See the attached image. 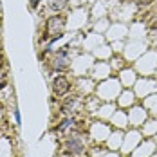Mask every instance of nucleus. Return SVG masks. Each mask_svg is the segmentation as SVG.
Masks as SVG:
<instances>
[{
    "label": "nucleus",
    "mask_w": 157,
    "mask_h": 157,
    "mask_svg": "<svg viewBox=\"0 0 157 157\" xmlns=\"http://www.w3.org/2000/svg\"><path fill=\"white\" fill-rule=\"evenodd\" d=\"M63 146H65V152L69 155H81V154H85L89 150V141H87V137L79 132L78 128L74 126L71 130V134L65 137Z\"/></svg>",
    "instance_id": "obj_1"
},
{
    "label": "nucleus",
    "mask_w": 157,
    "mask_h": 157,
    "mask_svg": "<svg viewBox=\"0 0 157 157\" xmlns=\"http://www.w3.org/2000/svg\"><path fill=\"white\" fill-rule=\"evenodd\" d=\"M65 24H67V18L63 15H52L45 24V33L47 36H51V44H54L58 38H62L63 31H65Z\"/></svg>",
    "instance_id": "obj_2"
},
{
    "label": "nucleus",
    "mask_w": 157,
    "mask_h": 157,
    "mask_svg": "<svg viewBox=\"0 0 157 157\" xmlns=\"http://www.w3.org/2000/svg\"><path fill=\"white\" fill-rule=\"evenodd\" d=\"M144 139L141 134V130H128L125 134V137H123V144H121V152H123V155H128V154H132L139 144L141 141Z\"/></svg>",
    "instance_id": "obj_3"
},
{
    "label": "nucleus",
    "mask_w": 157,
    "mask_h": 157,
    "mask_svg": "<svg viewBox=\"0 0 157 157\" xmlns=\"http://www.w3.org/2000/svg\"><path fill=\"white\" fill-rule=\"evenodd\" d=\"M85 109V105H83V101H81V98L79 96H67L65 98V101L62 103V112L65 116H78L81 110Z\"/></svg>",
    "instance_id": "obj_4"
},
{
    "label": "nucleus",
    "mask_w": 157,
    "mask_h": 157,
    "mask_svg": "<svg viewBox=\"0 0 157 157\" xmlns=\"http://www.w3.org/2000/svg\"><path fill=\"white\" fill-rule=\"evenodd\" d=\"M110 126L105 125V123H94V125L90 126V130H89V137H90V141L94 143V144H99V143L107 141L110 136Z\"/></svg>",
    "instance_id": "obj_5"
},
{
    "label": "nucleus",
    "mask_w": 157,
    "mask_h": 157,
    "mask_svg": "<svg viewBox=\"0 0 157 157\" xmlns=\"http://www.w3.org/2000/svg\"><path fill=\"white\" fill-rule=\"evenodd\" d=\"M119 83L117 81H114V79H109V81H105L101 87H98V96L103 99V101H110V99H114L116 96L119 94Z\"/></svg>",
    "instance_id": "obj_6"
},
{
    "label": "nucleus",
    "mask_w": 157,
    "mask_h": 157,
    "mask_svg": "<svg viewBox=\"0 0 157 157\" xmlns=\"http://www.w3.org/2000/svg\"><path fill=\"white\" fill-rule=\"evenodd\" d=\"M148 119V110L143 109L141 105H134L128 112V125L132 126H143Z\"/></svg>",
    "instance_id": "obj_7"
},
{
    "label": "nucleus",
    "mask_w": 157,
    "mask_h": 157,
    "mask_svg": "<svg viewBox=\"0 0 157 157\" xmlns=\"http://www.w3.org/2000/svg\"><path fill=\"white\" fill-rule=\"evenodd\" d=\"M71 89H72V83H71V79L67 76H63V74L54 76V79H52V92H54V96H67L71 92Z\"/></svg>",
    "instance_id": "obj_8"
},
{
    "label": "nucleus",
    "mask_w": 157,
    "mask_h": 157,
    "mask_svg": "<svg viewBox=\"0 0 157 157\" xmlns=\"http://www.w3.org/2000/svg\"><path fill=\"white\" fill-rule=\"evenodd\" d=\"M71 65V56H69V49H60V51H56V54H54V58H52V69L54 71H65L67 67Z\"/></svg>",
    "instance_id": "obj_9"
},
{
    "label": "nucleus",
    "mask_w": 157,
    "mask_h": 157,
    "mask_svg": "<svg viewBox=\"0 0 157 157\" xmlns=\"http://www.w3.org/2000/svg\"><path fill=\"white\" fill-rule=\"evenodd\" d=\"M157 144L154 141H150V139H143L141 144L132 152V157H152L154 155V152H155Z\"/></svg>",
    "instance_id": "obj_10"
},
{
    "label": "nucleus",
    "mask_w": 157,
    "mask_h": 157,
    "mask_svg": "<svg viewBox=\"0 0 157 157\" xmlns=\"http://www.w3.org/2000/svg\"><path fill=\"white\" fill-rule=\"evenodd\" d=\"M123 137H125V132H123V130H114V132H110L109 139H107V150H110V152L121 150Z\"/></svg>",
    "instance_id": "obj_11"
},
{
    "label": "nucleus",
    "mask_w": 157,
    "mask_h": 157,
    "mask_svg": "<svg viewBox=\"0 0 157 157\" xmlns=\"http://www.w3.org/2000/svg\"><path fill=\"white\" fill-rule=\"evenodd\" d=\"M110 121H112V125L116 130H125L126 126H128V116H126L125 112H114V116L110 117Z\"/></svg>",
    "instance_id": "obj_12"
},
{
    "label": "nucleus",
    "mask_w": 157,
    "mask_h": 157,
    "mask_svg": "<svg viewBox=\"0 0 157 157\" xmlns=\"http://www.w3.org/2000/svg\"><path fill=\"white\" fill-rule=\"evenodd\" d=\"M74 126H76V119H74L72 116H67L65 119H62L58 125L54 126V132H56V134H65V132L72 130Z\"/></svg>",
    "instance_id": "obj_13"
},
{
    "label": "nucleus",
    "mask_w": 157,
    "mask_h": 157,
    "mask_svg": "<svg viewBox=\"0 0 157 157\" xmlns=\"http://www.w3.org/2000/svg\"><path fill=\"white\" fill-rule=\"evenodd\" d=\"M143 137H154V136H157V119H146L144 121V125H143V130H141Z\"/></svg>",
    "instance_id": "obj_14"
},
{
    "label": "nucleus",
    "mask_w": 157,
    "mask_h": 157,
    "mask_svg": "<svg viewBox=\"0 0 157 157\" xmlns=\"http://www.w3.org/2000/svg\"><path fill=\"white\" fill-rule=\"evenodd\" d=\"M136 105V96H134V92H130V90H125L123 94L119 96V107L121 109H132Z\"/></svg>",
    "instance_id": "obj_15"
},
{
    "label": "nucleus",
    "mask_w": 157,
    "mask_h": 157,
    "mask_svg": "<svg viewBox=\"0 0 157 157\" xmlns=\"http://www.w3.org/2000/svg\"><path fill=\"white\" fill-rule=\"evenodd\" d=\"M107 154V148L99 146V144H90L89 148V157H103Z\"/></svg>",
    "instance_id": "obj_16"
},
{
    "label": "nucleus",
    "mask_w": 157,
    "mask_h": 157,
    "mask_svg": "<svg viewBox=\"0 0 157 157\" xmlns=\"http://www.w3.org/2000/svg\"><path fill=\"white\" fill-rule=\"evenodd\" d=\"M67 4H69V0H49V7L52 11H62Z\"/></svg>",
    "instance_id": "obj_17"
},
{
    "label": "nucleus",
    "mask_w": 157,
    "mask_h": 157,
    "mask_svg": "<svg viewBox=\"0 0 157 157\" xmlns=\"http://www.w3.org/2000/svg\"><path fill=\"white\" fill-rule=\"evenodd\" d=\"M13 116H15L16 126H20V125H22V116H20V110H18V107H15V110H13Z\"/></svg>",
    "instance_id": "obj_18"
},
{
    "label": "nucleus",
    "mask_w": 157,
    "mask_h": 157,
    "mask_svg": "<svg viewBox=\"0 0 157 157\" xmlns=\"http://www.w3.org/2000/svg\"><path fill=\"white\" fill-rule=\"evenodd\" d=\"M40 2H42V0H31V7H33V9H36Z\"/></svg>",
    "instance_id": "obj_19"
},
{
    "label": "nucleus",
    "mask_w": 157,
    "mask_h": 157,
    "mask_svg": "<svg viewBox=\"0 0 157 157\" xmlns=\"http://www.w3.org/2000/svg\"><path fill=\"white\" fill-rule=\"evenodd\" d=\"M103 157H119V155H117L116 152H110V150H109V152H107V154H105Z\"/></svg>",
    "instance_id": "obj_20"
},
{
    "label": "nucleus",
    "mask_w": 157,
    "mask_h": 157,
    "mask_svg": "<svg viewBox=\"0 0 157 157\" xmlns=\"http://www.w3.org/2000/svg\"><path fill=\"white\" fill-rule=\"evenodd\" d=\"M6 85H7V81H6L4 78H0V90H2V89H4Z\"/></svg>",
    "instance_id": "obj_21"
},
{
    "label": "nucleus",
    "mask_w": 157,
    "mask_h": 157,
    "mask_svg": "<svg viewBox=\"0 0 157 157\" xmlns=\"http://www.w3.org/2000/svg\"><path fill=\"white\" fill-rule=\"evenodd\" d=\"M152 38L157 42V27H155V29H152Z\"/></svg>",
    "instance_id": "obj_22"
},
{
    "label": "nucleus",
    "mask_w": 157,
    "mask_h": 157,
    "mask_svg": "<svg viewBox=\"0 0 157 157\" xmlns=\"http://www.w3.org/2000/svg\"><path fill=\"white\" fill-rule=\"evenodd\" d=\"M2 63H4V58H2V54H0V69H2Z\"/></svg>",
    "instance_id": "obj_23"
},
{
    "label": "nucleus",
    "mask_w": 157,
    "mask_h": 157,
    "mask_svg": "<svg viewBox=\"0 0 157 157\" xmlns=\"http://www.w3.org/2000/svg\"><path fill=\"white\" fill-rule=\"evenodd\" d=\"M152 157H157V148H155V152H154V155H152Z\"/></svg>",
    "instance_id": "obj_24"
},
{
    "label": "nucleus",
    "mask_w": 157,
    "mask_h": 157,
    "mask_svg": "<svg viewBox=\"0 0 157 157\" xmlns=\"http://www.w3.org/2000/svg\"><path fill=\"white\" fill-rule=\"evenodd\" d=\"M155 137H157V136H155Z\"/></svg>",
    "instance_id": "obj_25"
}]
</instances>
